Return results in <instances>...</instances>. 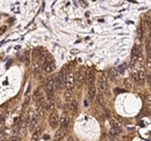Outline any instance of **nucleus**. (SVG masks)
Masks as SVG:
<instances>
[{"mask_svg": "<svg viewBox=\"0 0 151 141\" xmlns=\"http://www.w3.org/2000/svg\"><path fill=\"white\" fill-rule=\"evenodd\" d=\"M55 78L53 76H49L45 80V90H47V95H48V100H53L55 96Z\"/></svg>", "mask_w": 151, "mask_h": 141, "instance_id": "nucleus-1", "label": "nucleus"}, {"mask_svg": "<svg viewBox=\"0 0 151 141\" xmlns=\"http://www.w3.org/2000/svg\"><path fill=\"white\" fill-rule=\"evenodd\" d=\"M66 76H68V74H66V68H64V69L60 70V73L58 74V76L55 80V84L57 88L60 89V88H63V87H65Z\"/></svg>", "mask_w": 151, "mask_h": 141, "instance_id": "nucleus-2", "label": "nucleus"}, {"mask_svg": "<svg viewBox=\"0 0 151 141\" xmlns=\"http://www.w3.org/2000/svg\"><path fill=\"white\" fill-rule=\"evenodd\" d=\"M107 89H108L107 78H106L105 74H101L98 80V90L100 94H107Z\"/></svg>", "mask_w": 151, "mask_h": 141, "instance_id": "nucleus-3", "label": "nucleus"}, {"mask_svg": "<svg viewBox=\"0 0 151 141\" xmlns=\"http://www.w3.org/2000/svg\"><path fill=\"white\" fill-rule=\"evenodd\" d=\"M131 59L135 61H142L143 60V53L138 45H135L131 50Z\"/></svg>", "mask_w": 151, "mask_h": 141, "instance_id": "nucleus-4", "label": "nucleus"}, {"mask_svg": "<svg viewBox=\"0 0 151 141\" xmlns=\"http://www.w3.org/2000/svg\"><path fill=\"white\" fill-rule=\"evenodd\" d=\"M37 118L38 117L36 116V114L33 115V117L30 118L29 124H28V130H29L30 133H33V132H35L37 129H40V127H38V119Z\"/></svg>", "mask_w": 151, "mask_h": 141, "instance_id": "nucleus-5", "label": "nucleus"}, {"mask_svg": "<svg viewBox=\"0 0 151 141\" xmlns=\"http://www.w3.org/2000/svg\"><path fill=\"white\" fill-rule=\"evenodd\" d=\"M49 124H50V126L52 127V129H56L58 126V124H59V116L57 115V112H51L50 117H49Z\"/></svg>", "mask_w": 151, "mask_h": 141, "instance_id": "nucleus-6", "label": "nucleus"}, {"mask_svg": "<svg viewBox=\"0 0 151 141\" xmlns=\"http://www.w3.org/2000/svg\"><path fill=\"white\" fill-rule=\"evenodd\" d=\"M76 84V76L73 73H68L66 76V82H65V87L66 89H72Z\"/></svg>", "mask_w": 151, "mask_h": 141, "instance_id": "nucleus-7", "label": "nucleus"}, {"mask_svg": "<svg viewBox=\"0 0 151 141\" xmlns=\"http://www.w3.org/2000/svg\"><path fill=\"white\" fill-rule=\"evenodd\" d=\"M86 74H87V72L85 69H81L77 73V75H76V82H77V84H79V86L83 84V82L86 79Z\"/></svg>", "mask_w": 151, "mask_h": 141, "instance_id": "nucleus-8", "label": "nucleus"}, {"mask_svg": "<svg viewBox=\"0 0 151 141\" xmlns=\"http://www.w3.org/2000/svg\"><path fill=\"white\" fill-rule=\"evenodd\" d=\"M69 124H70V117H69L68 114L64 112V114L62 115V117L59 118V125H60V127H65L66 129L69 126Z\"/></svg>", "mask_w": 151, "mask_h": 141, "instance_id": "nucleus-9", "label": "nucleus"}, {"mask_svg": "<svg viewBox=\"0 0 151 141\" xmlns=\"http://www.w3.org/2000/svg\"><path fill=\"white\" fill-rule=\"evenodd\" d=\"M65 134H66V129H65V127H60L59 130H57V131H56L55 140H56V141L62 140V139L65 136Z\"/></svg>", "mask_w": 151, "mask_h": 141, "instance_id": "nucleus-10", "label": "nucleus"}, {"mask_svg": "<svg viewBox=\"0 0 151 141\" xmlns=\"http://www.w3.org/2000/svg\"><path fill=\"white\" fill-rule=\"evenodd\" d=\"M94 80H95V75H94L93 70H90L86 74V82H87L88 86H93L94 84Z\"/></svg>", "mask_w": 151, "mask_h": 141, "instance_id": "nucleus-11", "label": "nucleus"}, {"mask_svg": "<svg viewBox=\"0 0 151 141\" xmlns=\"http://www.w3.org/2000/svg\"><path fill=\"white\" fill-rule=\"evenodd\" d=\"M55 68H56L55 61H50V63H48V64H45L44 65V72L47 74H50L55 70Z\"/></svg>", "mask_w": 151, "mask_h": 141, "instance_id": "nucleus-12", "label": "nucleus"}, {"mask_svg": "<svg viewBox=\"0 0 151 141\" xmlns=\"http://www.w3.org/2000/svg\"><path fill=\"white\" fill-rule=\"evenodd\" d=\"M95 95H96V88L93 86H90L88 88V98H90V101H93L94 98H95Z\"/></svg>", "mask_w": 151, "mask_h": 141, "instance_id": "nucleus-13", "label": "nucleus"}, {"mask_svg": "<svg viewBox=\"0 0 151 141\" xmlns=\"http://www.w3.org/2000/svg\"><path fill=\"white\" fill-rule=\"evenodd\" d=\"M108 75H109V78H111L113 81L117 80V78H118V70L115 69V68H111V69L108 70Z\"/></svg>", "mask_w": 151, "mask_h": 141, "instance_id": "nucleus-14", "label": "nucleus"}, {"mask_svg": "<svg viewBox=\"0 0 151 141\" xmlns=\"http://www.w3.org/2000/svg\"><path fill=\"white\" fill-rule=\"evenodd\" d=\"M138 76H139V82H141V84H143V83L146 81L148 74H146V72L144 69H141V70H138Z\"/></svg>", "mask_w": 151, "mask_h": 141, "instance_id": "nucleus-15", "label": "nucleus"}, {"mask_svg": "<svg viewBox=\"0 0 151 141\" xmlns=\"http://www.w3.org/2000/svg\"><path fill=\"white\" fill-rule=\"evenodd\" d=\"M45 109L48 111H50V112H53V110H55V102H53V100H48Z\"/></svg>", "mask_w": 151, "mask_h": 141, "instance_id": "nucleus-16", "label": "nucleus"}, {"mask_svg": "<svg viewBox=\"0 0 151 141\" xmlns=\"http://www.w3.org/2000/svg\"><path fill=\"white\" fill-rule=\"evenodd\" d=\"M64 97H65L66 102L70 103L72 101V89H66V91L64 93Z\"/></svg>", "mask_w": 151, "mask_h": 141, "instance_id": "nucleus-17", "label": "nucleus"}, {"mask_svg": "<svg viewBox=\"0 0 151 141\" xmlns=\"http://www.w3.org/2000/svg\"><path fill=\"white\" fill-rule=\"evenodd\" d=\"M41 65H42V64H41L40 61H35V63L33 64V72H34L35 74L40 73V70H41Z\"/></svg>", "mask_w": 151, "mask_h": 141, "instance_id": "nucleus-18", "label": "nucleus"}, {"mask_svg": "<svg viewBox=\"0 0 151 141\" xmlns=\"http://www.w3.org/2000/svg\"><path fill=\"white\" fill-rule=\"evenodd\" d=\"M41 97H42V93H41V89H40V88H37L35 91H34L33 100H34V101H35V102H37V101H38V100H40Z\"/></svg>", "mask_w": 151, "mask_h": 141, "instance_id": "nucleus-19", "label": "nucleus"}, {"mask_svg": "<svg viewBox=\"0 0 151 141\" xmlns=\"http://www.w3.org/2000/svg\"><path fill=\"white\" fill-rule=\"evenodd\" d=\"M70 110L72 111V112H76L77 111V109H78V102L76 101V100H72V101L70 102Z\"/></svg>", "mask_w": 151, "mask_h": 141, "instance_id": "nucleus-20", "label": "nucleus"}, {"mask_svg": "<svg viewBox=\"0 0 151 141\" xmlns=\"http://www.w3.org/2000/svg\"><path fill=\"white\" fill-rule=\"evenodd\" d=\"M40 135H41V130L37 129L35 132H33V133H31V140H33V141H37L38 139H40Z\"/></svg>", "mask_w": 151, "mask_h": 141, "instance_id": "nucleus-21", "label": "nucleus"}, {"mask_svg": "<svg viewBox=\"0 0 151 141\" xmlns=\"http://www.w3.org/2000/svg\"><path fill=\"white\" fill-rule=\"evenodd\" d=\"M121 133V130L117 127H112V130L109 131V135L111 136H117Z\"/></svg>", "mask_w": 151, "mask_h": 141, "instance_id": "nucleus-22", "label": "nucleus"}, {"mask_svg": "<svg viewBox=\"0 0 151 141\" xmlns=\"http://www.w3.org/2000/svg\"><path fill=\"white\" fill-rule=\"evenodd\" d=\"M143 97H144V102H145V104L148 106H151V95L149 93H145L143 95Z\"/></svg>", "mask_w": 151, "mask_h": 141, "instance_id": "nucleus-23", "label": "nucleus"}, {"mask_svg": "<svg viewBox=\"0 0 151 141\" xmlns=\"http://www.w3.org/2000/svg\"><path fill=\"white\" fill-rule=\"evenodd\" d=\"M131 78H133V80L135 81L136 83H138V84H141V82H139V76H138V72H133V73H131Z\"/></svg>", "mask_w": 151, "mask_h": 141, "instance_id": "nucleus-24", "label": "nucleus"}, {"mask_svg": "<svg viewBox=\"0 0 151 141\" xmlns=\"http://www.w3.org/2000/svg\"><path fill=\"white\" fill-rule=\"evenodd\" d=\"M111 125L112 127H117V129H120V121L116 120L115 118H111Z\"/></svg>", "mask_w": 151, "mask_h": 141, "instance_id": "nucleus-25", "label": "nucleus"}, {"mask_svg": "<svg viewBox=\"0 0 151 141\" xmlns=\"http://www.w3.org/2000/svg\"><path fill=\"white\" fill-rule=\"evenodd\" d=\"M144 37V33H143V28L142 27H138L137 28V38H138L139 40L142 39V38Z\"/></svg>", "mask_w": 151, "mask_h": 141, "instance_id": "nucleus-26", "label": "nucleus"}, {"mask_svg": "<svg viewBox=\"0 0 151 141\" xmlns=\"http://www.w3.org/2000/svg\"><path fill=\"white\" fill-rule=\"evenodd\" d=\"M145 23H146V28H148V29H151V19L150 18L145 19Z\"/></svg>", "mask_w": 151, "mask_h": 141, "instance_id": "nucleus-27", "label": "nucleus"}, {"mask_svg": "<svg viewBox=\"0 0 151 141\" xmlns=\"http://www.w3.org/2000/svg\"><path fill=\"white\" fill-rule=\"evenodd\" d=\"M146 67L151 68V57H150V55H148V57H146Z\"/></svg>", "mask_w": 151, "mask_h": 141, "instance_id": "nucleus-28", "label": "nucleus"}, {"mask_svg": "<svg viewBox=\"0 0 151 141\" xmlns=\"http://www.w3.org/2000/svg\"><path fill=\"white\" fill-rule=\"evenodd\" d=\"M10 141H21V139L19 138V136L14 135V136H12V138H10Z\"/></svg>", "mask_w": 151, "mask_h": 141, "instance_id": "nucleus-29", "label": "nucleus"}, {"mask_svg": "<svg viewBox=\"0 0 151 141\" xmlns=\"http://www.w3.org/2000/svg\"><path fill=\"white\" fill-rule=\"evenodd\" d=\"M124 86H126L127 88H131V84H130V82H129V80H124Z\"/></svg>", "mask_w": 151, "mask_h": 141, "instance_id": "nucleus-30", "label": "nucleus"}, {"mask_svg": "<svg viewBox=\"0 0 151 141\" xmlns=\"http://www.w3.org/2000/svg\"><path fill=\"white\" fill-rule=\"evenodd\" d=\"M6 29H7V28H6L5 25H4V27H1V28H0V35H3V34L6 31Z\"/></svg>", "mask_w": 151, "mask_h": 141, "instance_id": "nucleus-31", "label": "nucleus"}, {"mask_svg": "<svg viewBox=\"0 0 151 141\" xmlns=\"http://www.w3.org/2000/svg\"><path fill=\"white\" fill-rule=\"evenodd\" d=\"M4 135H5V133H4V131H0V141L4 139Z\"/></svg>", "mask_w": 151, "mask_h": 141, "instance_id": "nucleus-32", "label": "nucleus"}, {"mask_svg": "<svg viewBox=\"0 0 151 141\" xmlns=\"http://www.w3.org/2000/svg\"><path fill=\"white\" fill-rule=\"evenodd\" d=\"M115 93L121 94V93H124V90H122V89H117V88H116V89H115Z\"/></svg>", "mask_w": 151, "mask_h": 141, "instance_id": "nucleus-33", "label": "nucleus"}, {"mask_svg": "<svg viewBox=\"0 0 151 141\" xmlns=\"http://www.w3.org/2000/svg\"><path fill=\"white\" fill-rule=\"evenodd\" d=\"M44 140H49V135H44Z\"/></svg>", "mask_w": 151, "mask_h": 141, "instance_id": "nucleus-34", "label": "nucleus"}, {"mask_svg": "<svg viewBox=\"0 0 151 141\" xmlns=\"http://www.w3.org/2000/svg\"><path fill=\"white\" fill-rule=\"evenodd\" d=\"M85 105H86V106L88 105V100H86V101H85Z\"/></svg>", "mask_w": 151, "mask_h": 141, "instance_id": "nucleus-35", "label": "nucleus"}, {"mask_svg": "<svg viewBox=\"0 0 151 141\" xmlns=\"http://www.w3.org/2000/svg\"><path fill=\"white\" fill-rule=\"evenodd\" d=\"M102 141H109V139H103Z\"/></svg>", "mask_w": 151, "mask_h": 141, "instance_id": "nucleus-36", "label": "nucleus"}, {"mask_svg": "<svg viewBox=\"0 0 151 141\" xmlns=\"http://www.w3.org/2000/svg\"><path fill=\"white\" fill-rule=\"evenodd\" d=\"M150 38H151V29H150Z\"/></svg>", "mask_w": 151, "mask_h": 141, "instance_id": "nucleus-37", "label": "nucleus"}, {"mask_svg": "<svg viewBox=\"0 0 151 141\" xmlns=\"http://www.w3.org/2000/svg\"><path fill=\"white\" fill-rule=\"evenodd\" d=\"M150 90H151V86H150Z\"/></svg>", "mask_w": 151, "mask_h": 141, "instance_id": "nucleus-38", "label": "nucleus"}, {"mask_svg": "<svg viewBox=\"0 0 151 141\" xmlns=\"http://www.w3.org/2000/svg\"><path fill=\"white\" fill-rule=\"evenodd\" d=\"M4 141H6V140H4Z\"/></svg>", "mask_w": 151, "mask_h": 141, "instance_id": "nucleus-39", "label": "nucleus"}]
</instances>
